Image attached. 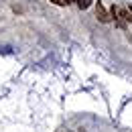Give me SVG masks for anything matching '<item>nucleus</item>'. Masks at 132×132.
Returning a JSON list of instances; mask_svg holds the SVG:
<instances>
[{"label":"nucleus","instance_id":"nucleus-1","mask_svg":"<svg viewBox=\"0 0 132 132\" xmlns=\"http://www.w3.org/2000/svg\"><path fill=\"white\" fill-rule=\"evenodd\" d=\"M96 16H98V20L100 22H110L112 20V16H110V12L106 10V6L102 4V2H96Z\"/></svg>","mask_w":132,"mask_h":132},{"label":"nucleus","instance_id":"nucleus-2","mask_svg":"<svg viewBox=\"0 0 132 132\" xmlns=\"http://www.w3.org/2000/svg\"><path fill=\"white\" fill-rule=\"evenodd\" d=\"M75 4H77L81 10H85V8H89V6H92V0H75Z\"/></svg>","mask_w":132,"mask_h":132},{"label":"nucleus","instance_id":"nucleus-3","mask_svg":"<svg viewBox=\"0 0 132 132\" xmlns=\"http://www.w3.org/2000/svg\"><path fill=\"white\" fill-rule=\"evenodd\" d=\"M51 2H53V4H57V6H65V4H67L65 0H51Z\"/></svg>","mask_w":132,"mask_h":132},{"label":"nucleus","instance_id":"nucleus-4","mask_svg":"<svg viewBox=\"0 0 132 132\" xmlns=\"http://www.w3.org/2000/svg\"><path fill=\"white\" fill-rule=\"evenodd\" d=\"M65 2H67V4H69V2H75V0H65Z\"/></svg>","mask_w":132,"mask_h":132},{"label":"nucleus","instance_id":"nucleus-5","mask_svg":"<svg viewBox=\"0 0 132 132\" xmlns=\"http://www.w3.org/2000/svg\"><path fill=\"white\" fill-rule=\"evenodd\" d=\"M130 10H132V6H130Z\"/></svg>","mask_w":132,"mask_h":132}]
</instances>
